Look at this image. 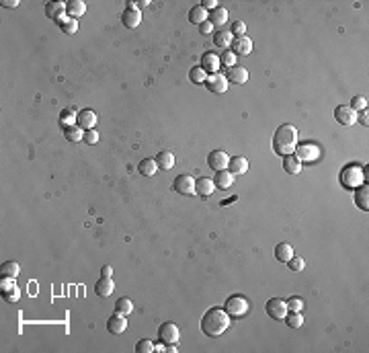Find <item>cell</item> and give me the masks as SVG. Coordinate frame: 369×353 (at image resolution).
<instances>
[{
    "label": "cell",
    "instance_id": "6da1fadb",
    "mask_svg": "<svg viewBox=\"0 0 369 353\" xmlns=\"http://www.w3.org/2000/svg\"><path fill=\"white\" fill-rule=\"evenodd\" d=\"M230 322H232V316H230L224 308H218V306H213L209 308L203 316H201V331L215 339V337L224 335L228 329H230Z\"/></svg>",
    "mask_w": 369,
    "mask_h": 353
},
{
    "label": "cell",
    "instance_id": "7a4b0ae2",
    "mask_svg": "<svg viewBox=\"0 0 369 353\" xmlns=\"http://www.w3.org/2000/svg\"><path fill=\"white\" fill-rule=\"evenodd\" d=\"M298 146V130L289 124H283L275 130L273 136V150L277 152L279 156H287V154H294Z\"/></svg>",
    "mask_w": 369,
    "mask_h": 353
},
{
    "label": "cell",
    "instance_id": "3957f363",
    "mask_svg": "<svg viewBox=\"0 0 369 353\" xmlns=\"http://www.w3.org/2000/svg\"><path fill=\"white\" fill-rule=\"evenodd\" d=\"M224 310H226L230 316H232V318H242V316L248 314L250 302L246 300L244 296H240V294H234V296H230V298L226 300Z\"/></svg>",
    "mask_w": 369,
    "mask_h": 353
},
{
    "label": "cell",
    "instance_id": "277c9868",
    "mask_svg": "<svg viewBox=\"0 0 369 353\" xmlns=\"http://www.w3.org/2000/svg\"><path fill=\"white\" fill-rule=\"evenodd\" d=\"M302 164H312L320 158V148L312 142H306V144H298L296 146V154H294Z\"/></svg>",
    "mask_w": 369,
    "mask_h": 353
},
{
    "label": "cell",
    "instance_id": "5b68a950",
    "mask_svg": "<svg viewBox=\"0 0 369 353\" xmlns=\"http://www.w3.org/2000/svg\"><path fill=\"white\" fill-rule=\"evenodd\" d=\"M181 339V331L175 322H162L158 327V341L164 345H175Z\"/></svg>",
    "mask_w": 369,
    "mask_h": 353
},
{
    "label": "cell",
    "instance_id": "8992f818",
    "mask_svg": "<svg viewBox=\"0 0 369 353\" xmlns=\"http://www.w3.org/2000/svg\"><path fill=\"white\" fill-rule=\"evenodd\" d=\"M341 183L345 187H357L363 183V171L359 166H345L343 173H341Z\"/></svg>",
    "mask_w": 369,
    "mask_h": 353
},
{
    "label": "cell",
    "instance_id": "52a82bcc",
    "mask_svg": "<svg viewBox=\"0 0 369 353\" xmlns=\"http://www.w3.org/2000/svg\"><path fill=\"white\" fill-rule=\"evenodd\" d=\"M265 310H267V314L273 320H283L287 316V312H289L287 310V302L283 298H271L267 302V306H265Z\"/></svg>",
    "mask_w": 369,
    "mask_h": 353
},
{
    "label": "cell",
    "instance_id": "ba28073f",
    "mask_svg": "<svg viewBox=\"0 0 369 353\" xmlns=\"http://www.w3.org/2000/svg\"><path fill=\"white\" fill-rule=\"evenodd\" d=\"M228 78L224 74H207V80H205V86L211 95H224L226 90H228Z\"/></svg>",
    "mask_w": 369,
    "mask_h": 353
},
{
    "label": "cell",
    "instance_id": "9c48e42d",
    "mask_svg": "<svg viewBox=\"0 0 369 353\" xmlns=\"http://www.w3.org/2000/svg\"><path fill=\"white\" fill-rule=\"evenodd\" d=\"M334 117L345 128H351L353 124H357V111H353L349 105H338L334 109Z\"/></svg>",
    "mask_w": 369,
    "mask_h": 353
},
{
    "label": "cell",
    "instance_id": "30bf717a",
    "mask_svg": "<svg viewBox=\"0 0 369 353\" xmlns=\"http://www.w3.org/2000/svg\"><path fill=\"white\" fill-rule=\"evenodd\" d=\"M173 189L181 195H195V179L191 175H179L173 183Z\"/></svg>",
    "mask_w": 369,
    "mask_h": 353
},
{
    "label": "cell",
    "instance_id": "8fae6325",
    "mask_svg": "<svg viewBox=\"0 0 369 353\" xmlns=\"http://www.w3.org/2000/svg\"><path fill=\"white\" fill-rule=\"evenodd\" d=\"M207 164L213 168L215 173L226 171L228 164H230V156L226 154L224 150H213V152H209V156H207Z\"/></svg>",
    "mask_w": 369,
    "mask_h": 353
},
{
    "label": "cell",
    "instance_id": "7c38bea8",
    "mask_svg": "<svg viewBox=\"0 0 369 353\" xmlns=\"http://www.w3.org/2000/svg\"><path fill=\"white\" fill-rule=\"evenodd\" d=\"M45 17L48 19H54V21H62L64 17H68L66 12V2H62V0H54V2H48L45 4Z\"/></svg>",
    "mask_w": 369,
    "mask_h": 353
},
{
    "label": "cell",
    "instance_id": "4fadbf2b",
    "mask_svg": "<svg viewBox=\"0 0 369 353\" xmlns=\"http://www.w3.org/2000/svg\"><path fill=\"white\" fill-rule=\"evenodd\" d=\"M220 66H222L220 56L215 54V52H205V54L201 56V68H203L207 74H218V72H220Z\"/></svg>",
    "mask_w": 369,
    "mask_h": 353
},
{
    "label": "cell",
    "instance_id": "5bb4252c",
    "mask_svg": "<svg viewBox=\"0 0 369 353\" xmlns=\"http://www.w3.org/2000/svg\"><path fill=\"white\" fill-rule=\"evenodd\" d=\"M121 23H123V27H127V29H135L137 25L142 23L140 8H125L121 12Z\"/></svg>",
    "mask_w": 369,
    "mask_h": 353
},
{
    "label": "cell",
    "instance_id": "9a60e30c",
    "mask_svg": "<svg viewBox=\"0 0 369 353\" xmlns=\"http://www.w3.org/2000/svg\"><path fill=\"white\" fill-rule=\"evenodd\" d=\"M76 126L82 128L84 132H86V130H95V126H97V113L92 111V109H82V111H78Z\"/></svg>",
    "mask_w": 369,
    "mask_h": 353
},
{
    "label": "cell",
    "instance_id": "2e32d148",
    "mask_svg": "<svg viewBox=\"0 0 369 353\" xmlns=\"http://www.w3.org/2000/svg\"><path fill=\"white\" fill-rule=\"evenodd\" d=\"M127 329V318L123 316V314H113L109 320H107V331H109L111 335H121V333H125Z\"/></svg>",
    "mask_w": 369,
    "mask_h": 353
},
{
    "label": "cell",
    "instance_id": "e0dca14e",
    "mask_svg": "<svg viewBox=\"0 0 369 353\" xmlns=\"http://www.w3.org/2000/svg\"><path fill=\"white\" fill-rule=\"evenodd\" d=\"M213 191H215V183H213V179L201 177V179H197V181H195V195L209 197Z\"/></svg>",
    "mask_w": 369,
    "mask_h": 353
},
{
    "label": "cell",
    "instance_id": "ac0fdd59",
    "mask_svg": "<svg viewBox=\"0 0 369 353\" xmlns=\"http://www.w3.org/2000/svg\"><path fill=\"white\" fill-rule=\"evenodd\" d=\"M228 82H234V84H244L246 80L250 78L248 76V70H246L244 66H234V68H230V72H228Z\"/></svg>",
    "mask_w": 369,
    "mask_h": 353
},
{
    "label": "cell",
    "instance_id": "d6986e66",
    "mask_svg": "<svg viewBox=\"0 0 369 353\" xmlns=\"http://www.w3.org/2000/svg\"><path fill=\"white\" fill-rule=\"evenodd\" d=\"M115 289V283L111 278H101L97 283H95V294L101 296V298H109Z\"/></svg>",
    "mask_w": 369,
    "mask_h": 353
},
{
    "label": "cell",
    "instance_id": "ffe728a7",
    "mask_svg": "<svg viewBox=\"0 0 369 353\" xmlns=\"http://www.w3.org/2000/svg\"><path fill=\"white\" fill-rule=\"evenodd\" d=\"M66 12H68V17L78 19V17H82V14H86V2L84 0H68Z\"/></svg>",
    "mask_w": 369,
    "mask_h": 353
},
{
    "label": "cell",
    "instance_id": "44dd1931",
    "mask_svg": "<svg viewBox=\"0 0 369 353\" xmlns=\"http://www.w3.org/2000/svg\"><path fill=\"white\" fill-rule=\"evenodd\" d=\"M228 171L232 173L234 177H236V175H244L246 171H248V160H246L244 156H234V158H230Z\"/></svg>",
    "mask_w": 369,
    "mask_h": 353
},
{
    "label": "cell",
    "instance_id": "7402d4cb",
    "mask_svg": "<svg viewBox=\"0 0 369 353\" xmlns=\"http://www.w3.org/2000/svg\"><path fill=\"white\" fill-rule=\"evenodd\" d=\"M236 56H248L252 52V39L250 37H236L234 39V50H232Z\"/></svg>",
    "mask_w": 369,
    "mask_h": 353
},
{
    "label": "cell",
    "instance_id": "603a6c76",
    "mask_svg": "<svg viewBox=\"0 0 369 353\" xmlns=\"http://www.w3.org/2000/svg\"><path fill=\"white\" fill-rule=\"evenodd\" d=\"M213 183H215V187L218 189H230L232 187V183H234V175L228 171H218L215 173V179H213Z\"/></svg>",
    "mask_w": 369,
    "mask_h": 353
},
{
    "label": "cell",
    "instance_id": "cb8c5ba5",
    "mask_svg": "<svg viewBox=\"0 0 369 353\" xmlns=\"http://www.w3.org/2000/svg\"><path fill=\"white\" fill-rule=\"evenodd\" d=\"M156 171H158L156 158H144V160H140V164H137V173H140L142 177H154Z\"/></svg>",
    "mask_w": 369,
    "mask_h": 353
},
{
    "label": "cell",
    "instance_id": "d4e9b609",
    "mask_svg": "<svg viewBox=\"0 0 369 353\" xmlns=\"http://www.w3.org/2000/svg\"><path fill=\"white\" fill-rule=\"evenodd\" d=\"M207 21H209L213 27H222V25H226V23H228V10H226L224 6H218V8L209 10Z\"/></svg>",
    "mask_w": 369,
    "mask_h": 353
},
{
    "label": "cell",
    "instance_id": "484cf974",
    "mask_svg": "<svg viewBox=\"0 0 369 353\" xmlns=\"http://www.w3.org/2000/svg\"><path fill=\"white\" fill-rule=\"evenodd\" d=\"M207 17H209V12L201 6V4H197V6H193L191 10H189V23H193V25H201V23H205L207 21Z\"/></svg>",
    "mask_w": 369,
    "mask_h": 353
},
{
    "label": "cell",
    "instance_id": "4316f807",
    "mask_svg": "<svg viewBox=\"0 0 369 353\" xmlns=\"http://www.w3.org/2000/svg\"><path fill=\"white\" fill-rule=\"evenodd\" d=\"M294 257V249H291L289 242H279L275 247V259L281 261V263H287V261Z\"/></svg>",
    "mask_w": 369,
    "mask_h": 353
},
{
    "label": "cell",
    "instance_id": "83f0119b",
    "mask_svg": "<svg viewBox=\"0 0 369 353\" xmlns=\"http://www.w3.org/2000/svg\"><path fill=\"white\" fill-rule=\"evenodd\" d=\"M64 138L70 142V144H78L84 140V130L78 128V126H70V128H64Z\"/></svg>",
    "mask_w": 369,
    "mask_h": 353
},
{
    "label": "cell",
    "instance_id": "f1b7e54d",
    "mask_svg": "<svg viewBox=\"0 0 369 353\" xmlns=\"http://www.w3.org/2000/svg\"><path fill=\"white\" fill-rule=\"evenodd\" d=\"M232 41H234V35L230 29H222V31L213 35V43L218 45V48H228V45H232Z\"/></svg>",
    "mask_w": 369,
    "mask_h": 353
},
{
    "label": "cell",
    "instance_id": "f546056e",
    "mask_svg": "<svg viewBox=\"0 0 369 353\" xmlns=\"http://www.w3.org/2000/svg\"><path fill=\"white\" fill-rule=\"evenodd\" d=\"M156 164H158V168H162V171H171V168L175 166V156H173V152L162 150L160 154L156 156Z\"/></svg>",
    "mask_w": 369,
    "mask_h": 353
},
{
    "label": "cell",
    "instance_id": "4dcf8cb0",
    "mask_svg": "<svg viewBox=\"0 0 369 353\" xmlns=\"http://www.w3.org/2000/svg\"><path fill=\"white\" fill-rule=\"evenodd\" d=\"M283 168H285V173H289V175H300L302 162L294 154H287V156H283Z\"/></svg>",
    "mask_w": 369,
    "mask_h": 353
},
{
    "label": "cell",
    "instance_id": "1f68e13d",
    "mask_svg": "<svg viewBox=\"0 0 369 353\" xmlns=\"http://www.w3.org/2000/svg\"><path fill=\"white\" fill-rule=\"evenodd\" d=\"M355 204H357V208L363 210V212L369 210V189H367V185H365V187H359V189L355 191Z\"/></svg>",
    "mask_w": 369,
    "mask_h": 353
},
{
    "label": "cell",
    "instance_id": "d6a6232c",
    "mask_svg": "<svg viewBox=\"0 0 369 353\" xmlns=\"http://www.w3.org/2000/svg\"><path fill=\"white\" fill-rule=\"evenodd\" d=\"M189 78H191L193 84H205V80H207V72L201 68V64H199V66H193V68L189 70Z\"/></svg>",
    "mask_w": 369,
    "mask_h": 353
},
{
    "label": "cell",
    "instance_id": "836d02e7",
    "mask_svg": "<svg viewBox=\"0 0 369 353\" xmlns=\"http://www.w3.org/2000/svg\"><path fill=\"white\" fill-rule=\"evenodd\" d=\"M76 119H78V113L76 109H64L60 115V126L62 128H70V126H76Z\"/></svg>",
    "mask_w": 369,
    "mask_h": 353
},
{
    "label": "cell",
    "instance_id": "e575fe53",
    "mask_svg": "<svg viewBox=\"0 0 369 353\" xmlns=\"http://www.w3.org/2000/svg\"><path fill=\"white\" fill-rule=\"evenodd\" d=\"M115 312H117V314H123V316L131 314V312H133V302H131V298H119V300L115 302Z\"/></svg>",
    "mask_w": 369,
    "mask_h": 353
},
{
    "label": "cell",
    "instance_id": "d590c367",
    "mask_svg": "<svg viewBox=\"0 0 369 353\" xmlns=\"http://www.w3.org/2000/svg\"><path fill=\"white\" fill-rule=\"evenodd\" d=\"M0 271H2V275H6V278H19L21 265L17 261H6V263H2V267H0Z\"/></svg>",
    "mask_w": 369,
    "mask_h": 353
},
{
    "label": "cell",
    "instance_id": "8d00e7d4",
    "mask_svg": "<svg viewBox=\"0 0 369 353\" xmlns=\"http://www.w3.org/2000/svg\"><path fill=\"white\" fill-rule=\"evenodd\" d=\"M60 27H62V31H64L66 35H74L76 31H78V21L72 19V17H64L60 21Z\"/></svg>",
    "mask_w": 369,
    "mask_h": 353
},
{
    "label": "cell",
    "instance_id": "74e56055",
    "mask_svg": "<svg viewBox=\"0 0 369 353\" xmlns=\"http://www.w3.org/2000/svg\"><path fill=\"white\" fill-rule=\"evenodd\" d=\"M287 322V327L291 329H300L304 325V318H302V312H287V316L283 318Z\"/></svg>",
    "mask_w": 369,
    "mask_h": 353
},
{
    "label": "cell",
    "instance_id": "f35d334b",
    "mask_svg": "<svg viewBox=\"0 0 369 353\" xmlns=\"http://www.w3.org/2000/svg\"><path fill=\"white\" fill-rule=\"evenodd\" d=\"M220 62L224 64V66H228V68H234L236 66V54L232 52V50H224L222 54H220Z\"/></svg>",
    "mask_w": 369,
    "mask_h": 353
},
{
    "label": "cell",
    "instance_id": "ab89813d",
    "mask_svg": "<svg viewBox=\"0 0 369 353\" xmlns=\"http://www.w3.org/2000/svg\"><path fill=\"white\" fill-rule=\"evenodd\" d=\"M154 347H156V345H154L152 339H140L135 343V351L137 353H154Z\"/></svg>",
    "mask_w": 369,
    "mask_h": 353
},
{
    "label": "cell",
    "instance_id": "60d3db41",
    "mask_svg": "<svg viewBox=\"0 0 369 353\" xmlns=\"http://www.w3.org/2000/svg\"><path fill=\"white\" fill-rule=\"evenodd\" d=\"M285 302H287V310H289V312H302V310H304V300L298 298V296L289 298V300H285Z\"/></svg>",
    "mask_w": 369,
    "mask_h": 353
},
{
    "label": "cell",
    "instance_id": "b9f144b4",
    "mask_svg": "<svg viewBox=\"0 0 369 353\" xmlns=\"http://www.w3.org/2000/svg\"><path fill=\"white\" fill-rule=\"evenodd\" d=\"M365 107H367V99L365 97H361V95L353 97V101H351V109L353 111H363Z\"/></svg>",
    "mask_w": 369,
    "mask_h": 353
},
{
    "label": "cell",
    "instance_id": "7bdbcfd3",
    "mask_svg": "<svg viewBox=\"0 0 369 353\" xmlns=\"http://www.w3.org/2000/svg\"><path fill=\"white\" fill-rule=\"evenodd\" d=\"M287 265H289L291 271H302V269L306 267V261H304L302 257H291V259L287 261Z\"/></svg>",
    "mask_w": 369,
    "mask_h": 353
},
{
    "label": "cell",
    "instance_id": "ee69618b",
    "mask_svg": "<svg viewBox=\"0 0 369 353\" xmlns=\"http://www.w3.org/2000/svg\"><path fill=\"white\" fill-rule=\"evenodd\" d=\"M230 31H232L234 37H244V35H246V25H244L242 21H234V25H232V29H230Z\"/></svg>",
    "mask_w": 369,
    "mask_h": 353
},
{
    "label": "cell",
    "instance_id": "f6af8a7d",
    "mask_svg": "<svg viewBox=\"0 0 369 353\" xmlns=\"http://www.w3.org/2000/svg\"><path fill=\"white\" fill-rule=\"evenodd\" d=\"M2 298L6 300V302H10V304H14L19 298H21V289L19 287H14V289H10V291H2Z\"/></svg>",
    "mask_w": 369,
    "mask_h": 353
},
{
    "label": "cell",
    "instance_id": "bcb514c9",
    "mask_svg": "<svg viewBox=\"0 0 369 353\" xmlns=\"http://www.w3.org/2000/svg\"><path fill=\"white\" fill-rule=\"evenodd\" d=\"M14 280H17V278H6V275H4L2 282H0V289H2V291H10V289H14V287H17Z\"/></svg>",
    "mask_w": 369,
    "mask_h": 353
},
{
    "label": "cell",
    "instance_id": "7dc6e473",
    "mask_svg": "<svg viewBox=\"0 0 369 353\" xmlns=\"http://www.w3.org/2000/svg\"><path fill=\"white\" fill-rule=\"evenodd\" d=\"M84 142L90 144V146L97 144V142H99V132H97V130H86V132H84Z\"/></svg>",
    "mask_w": 369,
    "mask_h": 353
},
{
    "label": "cell",
    "instance_id": "c3c4849f",
    "mask_svg": "<svg viewBox=\"0 0 369 353\" xmlns=\"http://www.w3.org/2000/svg\"><path fill=\"white\" fill-rule=\"evenodd\" d=\"M199 31H201L203 35H209V33L213 31V25H211L209 21H205V23H201V25H199Z\"/></svg>",
    "mask_w": 369,
    "mask_h": 353
},
{
    "label": "cell",
    "instance_id": "681fc988",
    "mask_svg": "<svg viewBox=\"0 0 369 353\" xmlns=\"http://www.w3.org/2000/svg\"><path fill=\"white\" fill-rule=\"evenodd\" d=\"M201 6H203L207 12H209V10H213V8H218V2H215V0H203Z\"/></svg>",
    "mask_w": 369,
    "mask_h": 353
},
{
    "label": "cell",
    "instance_id": "f907efd6",
    "mask_svg": "<svg viewBox=\"0 0 369 353\" xmlns=\"http://www.w3.org/2000/svg\"><path fill=\"white\" fill-rule=\"evenodd\" d=\"M113 275V267L111 265H103L101 267V278H111Z\"/></svg>",
    "mask_w": 369,
    "mask_h": 353
},
{
    "label": "cell",
    "instance_id": "816d5d0a",
    "mask_svg": "<svg viewBox=\"0 0 369 353\" xmlns=\"http://www.w3.org/2000/svg\"><path fill=\"white\" fill-rule=\"evenodd\" d=\"M19 4V0H2V6H6V8H14Z\"/></svg>",
    "mask_w": 369,
    "mask_h": 353
},
{
    "label": "cell",
    "instance_id": "f5cc1de1",
    "mask_svg": "<svg viewBox=\"0 0 369 353\" xmlns=\"http://www.w3.org/2000/svg\"><path fill=\"white\" fill-rule=\"evenodd\" d=\"M357 121H361L363 126L367 124V111H365V109H363V113H361V115H357Z\"/></svg>",
    "mask_w": 369,
    "mask_h": 353
}]
</instances>
